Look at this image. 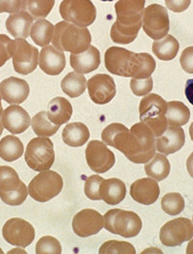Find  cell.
Masks as SVG:
<instances>
[{
  "label": "cell",
  "mask_w": 193,
  "mask_h": 254,
  "mask_svg": "<svg viewBox=\"0 0 193 254\" xmlns=\"http://www.w3.org/2000/svg\"><path fill=\"white\" fill-rule=\"evenodd\" d=\"M146 0H118L115 4L116 21L110 31L111 40L116 44L132 43L139 33Z\"/></svg>",
  "instance_id": "cell-1"
},
{
  "label": "cell",
  "mask_w": 193,
  "mask_h": 254,
  "mask_svg": "<svg viewBox=\"0 0 193 254\" xmlns=\"http://www.w3.org/2000/svg\"><path fill=\"white\" fill-rule=\"evenodd\" d=\"M156 135L144 123H136L129 129V138L123 154L133 164H146L156 154Z\"/></svg>",
  "instance_id": "cell-2"
},
{
  "label": "cell",
  "mask_w": 193,
  "mask_h": 254,
  "mask_svg": "<svg viewBox=\"0 0 193 254\" xmlns=\"http://www.w3.org/2000/svg\"><path fill=\"white\" fill-rule=\"evenodd\" d=\"M92 42L90 31L86 27H81L63 20L54 26L53 46L61 52L79 54L86 51Z\"/></svg>",
  "instance_id": "cell-3"
},
{
  "label": "cell",
  "mask_w": 193,
  "mask_h": 254,
  "mask_svg": "<svg viewBox=\"0 0 193 254\" xmlns=\"http://www.w3.org/2000/svg\"><path fill=\"white\" fill-rule=\"evenodd\" d=\"M167 103L157 94H147L139 105L141 122L150 127L156 137L161 135L168 127L166 120Z\"/></svg>",
  "instance_id": "cell-4"
},
{
  "label": "cell",
  "mask_w": 193,
  "mask_h": 254,
  "mask_svg": "<svg viewBox=\"0 0 193 254\" xmlns=\"http://www.w3.org/2000/svg\"><path fill=\"white\" fill-rule=\"evenodd\" d=\"M104 227L112 234L133 238L137 236L142 229V220L134 212L112 209L104 216Z\"/></svg>",
  "instance_id": "cell-5"
},
{
  "label": "cell",
  "mask_w": 193,
  "mask_h": 254,
  "mask_svg": "<svg viewBox=\"0 0 193 254\" xmlns=\"http://www.w3.org/2000/svg\"><path fill=\"white\" fill-rule=\"evenodd\" d=\"M138 54L123 48L111 47L106 52L105 65L109 73L124 77H134L139 69Z\"/></svg>",
  "instance_id": "cell-6"
},
{
  "label": "cell",
  "mask_w": 193,
  "mask_h": 254,
  "mask_svg": "<svg viewBox=\"0 0 193 254\" xmlns=\"http://www.w3.org/2000/svg\"><path fill=\"white\" fill-rule=\"evenodd\" d=\"M25 162L35 171L49 170L54 163L55 154L53 142L47 136H40L30 140L25 151Z\"/></svg>",
  "instance_id": "cell-7"
},
{
  "label": "cell",
  "mask_w": 193,
  "mask_h": 254,
  "mask_svg": "<svg viewBox=\"0 0 193 254\" xmlns=\"http://www.w3.org/2000/svg\"><path fill=\"white\" fill-rule=\"evenodd\" d=\"M63 189L61 175L53 170L41 171L28 185V194L38 202H48L57 196Z\"/></svg>",
  "instance_id": "cell-8"
},
{
  "label": "cell",
  "mask_w": 193,
  "mask_h": 254,
  "mask_svg": "<svg viewBox=\"0 0 193 254\" xmlns=\"http://www.w3.org/2000/svg\"><path fill=\"white\" fill-rule=\"evenodd\" d=\"M59 11L64 20L81 27L94 23L97 17L96 7L91 0H63Z\"/></svg>",
  "instance_id": "cell-9"
},
{
  "label": "cell",
  "mask_w": 193,
  "mask_h": 254,
  "mask_svg": "<svg viewBox=\"0 0 193 254\" xmlns=\"http://www.w3.org/2000/svg\"><path fill=\"white\" fill-rule=\"evenodd\" d=\"M142 27L144 32L154 40L166 36L170 28L166 8L158 4H152L146 7L142 17Z\"/></svg>",
  "instance_id": "cell-10"
},
{
  "label": "cell",
  "mask_w": 193,
  "mask_h": 254,
  "mask_svg": "<svg viewBox=\"0 0 193 254\" xmlns=\"http://www.w3.org/2000/svg\"><path fill=\"white\" fill-rule=\"evenodd\" d=\"M193 238V221L186 218H175L166 222L159 232V240L166 247H179Z\"/></svg>",
  "instance_id": "cell-11"
},
{
  "label": "cell",
  "mask_w": 193,
  "mask_h": 254,
  "mask_svg": "<svg viewBox=\"0 0 193 254\" xmlns=\"http://www.w3.org/2000/svg\"><path fill=\"white\" fill-rule=\"evenodd\" d=\"M2 235L10 245L26 248L35 239V229L31 223L22 218H11L4 224Z\"/></svg>",
  "instance_id": "cell-12"
},
{
  "label": "cell",
  "mask_w": 193,
  "mask_h": 254,
  "mask_svg": "<svg viewBox=\"0 0 193 254\" xmlns=\"http://www.w3.org/2000/svg\"><path fill=\"white\" fill-rule=\"evenodd\" d=\"M13 66L18 73L26 75L33 73L39 64V51L25 39H16Z\"/></svg>",
  "instance_id": "cell-13"
},
{
  "label": "cell",
  "mask_w": 193,
  "mask_h": 254,
  "mask_svg": "<svg viewBox=\"0 0 193 254\" xmlns=\"http://www.w3.org/2000/svg\"><path fill=\"white\" fill-rule=\"evenodd\" d=\"M88 166L97 173H106L115 164V155L105 142L92 140L88 143L85 151Z\"/></svg>",
  "instance_id": "cell-14"
},
{
  "label": "cell",
  "mask_w": 193,
  "mask_h": 254,
  "mask_svg": "<svg viewBox=\"0 0 193 254\" xmlns=\"http://www.w3.org/2000/svg\"><path fill=\"white\" fill-rule=\"evenodd\" d=\"M91 100L98 105H106L116 95V85L113 77L105 73H98L90 77L87 82Z\"/></svg>",
  "instance_id": "cell-15"
},
{
  "label": "cell",
  "mask_w": 193,
  "mask_h": 254,
  "mask_svg": "<svg viewBox=\"0 0 193 254\" xmlns=\"http://www.w3.org/2000/svg\"><path fill=\"white\" fill-rule=\"evenodd\" d=\"M104 228V217L93 209H84L72 218V229L81 238L98 234Z\"/></svg>",
  "instance_id": "cell-16"
},
{
  "label": "cell",
  "mask_w": 193,
  "mask_h": 254,
  "mask_svg": "<svg viewBox=\"0 0 193 254\" xmlns=\"http://www.w3.org/2000/svg\"><path fill=\"white\" fill-rule=\"evenodd\" d=\"M29 93L28 83L16 76L8 77L0 83V96L10 105L22 104L28 98Z\"/></svg>",
  "instance_id": "cell-17"
},
{
  "label": "cell",
  "mask_w": 193,
  "mask_h": 254,
  "mask_svg": "<svg viewBox=\"0 0 193 254\" xmlns=\"http://www.w3.org/2000/svg\"><path fill=\"white\" fill-rule=\"evenodd\" d=\"M2 124L11 133L18 134L29 127L31 119L25 109L18 105H13L3 111Z\"/></svg>",
  "instance_id": "cell-18"
},
{
  "label": "cell",
  "mask_w": 193,
  "mask_h": 254,
  "mask_svg": "<svg viewBox=\"0 0 193 254\" xmlns=\"http://www.w3.org/2000/svg\"><path fill=\"white\" fill-rule=\"evenodd\" d=\"M39 66L47 74L58 75L65 69L66 57L63 52L48 45L39 54Z\"/></svg>",
  "instance_id": "cell-19"
},
{
  "label": "cell",
  "mask_w": 193,
  "mask_h": 254,
  "mask_svg": "<svg viewBox=\"0 0 193 254\" xmlns=\"http://www.w3.org/2000/svg\"><path fill=\"white\" fill-rule=\"evenodd\" d=\"M186 142L185 131L181 127L169 126L164 132L156 137V148L163 155H171L181 150Z\"/></svg>",
  "instance_id": "cell-20"
},
{
  "label": "cell",
  "mask_w": 193,
  "mask_h": 254,
  "mask_svg": "<svg viewBox=\"0 0 193 254\" xmlns=\"http://www.w3.org/2000/svg\"><path fill=\"white\" fill-rule=\"evenodd\" d=\"M160 193L158 181L152 178H142L136 180L130 186V196L137 203L143 205H152Z\"/></svg>",
  "instance_id": "cell-21"
},
{
  "label": "cell",
  "mask_w": 193,
  "mask_h": 254,
  "mask_svg": "<svg viewBox=\"0 0 193 254\" xmlns=\"http://www.w3.org/2000/svg\"><path fill=\"white\" fill-rule=\"evenodd\" d=\"M70 62L74 72L81 74L91 73L100 67L101 54L96 47L90 45L87 50L82 53L71 54Z\"/></svg>",
  "instance_id": "cell-22"
},
{
  "label": "cell",
  "mask_w": 193,
  "mask_h": 254,
  "mask_svg": "<svg viewBox=\"0 0 193 254\" xmlns=\"http://www.w3.org/2000/svg\"><path fill=\"white\" fill-rule=\"evenodd\" d=\"M34 18L27 11H19L11 14L6 20L8 32L16 39H26L30 36V30Z\"/></svg>",
  "instance_id": "cell-23"
},
{
  "label": "cell",
  "mask_w": 193,
  "mask_h": 254,
  "mask_svg": "<svg viewBox=\"0 0 193 254\" xmlns=\"http://www.w3.org/2000/svg\"><path fill=\"white\" fill-rule=\"evenodd\" d=\"M129 138V129L123 124L113 123L103 130L102 139L106 145L112 146L124 153Z\"/></svg>",
  "instance_id": "cell-24"
},
{
  "label": "cell",
  "mask_w": 193,
  "mask_h": 254,
  "mask_svg": "<svg viewBox=\"0 0 193 254\" xmlns=\"http://www.w3.org/2000/svg\"><path fill=\"white\" fill-rule=\"evenodd\" d=\"M48 117L53 124L61 126L70 121L72 107L70 102L63 97H56L49 103Z\"/></svg>",
  "instance_id": "cell-25"
},
{
  "label": "cell",
  "mask_w": 193,
  "mask_h": 254,
  "mask_svg": "<svg viewBox=\"0 0 193 254\" xmlns=\"http://www.w3.org/2000/svg\"><path fill=\"white\" fill-rule=\"evenodd\" d=\"M100 191L102 200L109 205H117L125 199L127 189L122 180L111 178L103 182Z\"/></svg>",
  "instance_id": "cell-26"
},
{
  "label": "cell",
  "mask_w": 193,
  "mask_h": 254,
  "mask_svg": "<svg viewBox=\"0 0 193 254\" xmlns=\"http://www.w3.org/2000/svg\"><path fill=\"white\" fill-rule=\"evenodd\" d=\"M62 138L70 147H80L84 145L90 138V131L86 125L80 122H74L64 127Z\"/></svg>",
  "instance_id": "cell-27"
},
{
  "label": "cell",
  "mask_w": 193,
  "mask_h": 254,
  "mask_svg": "<svg viewBox=\"0 0 193 254\" xmlns=\"http://www.w3.org/2000/svg\"><path fill=\"white\" fill-rule=\"evenodd\" d=\"M170 169L171 166L169 161L161 153L155 154V156L145 164L146 174L158 182L166 179L170 173Z\"/></svg>",
  "instance_id": "cell-28"
},
{
  "label": "cell",
  "mask_w": 193,
  "mask_h": 254,
  "mask_svg": "<svg viewBox=\"0 0 193 254\" xmlns=\"http://www.w3.org/2000/svg\"><path fill=\"white\" fill-rule=\"evenodd\" d=\"M180 50V44L175 37L166 35L162 39L155 40L153 44V53L162 61L174 59Z\"/></svg>",
  "instance_id": "cell-29"
},
{
  "label": "cell",
  "mask_w": 193,
  "mask_h": 254,
  "mask_svg": "<svg viewBox=\"0 0 193 254\" xmlns=\"http://www.w3.org/2000/svg\"><path fill=\"white\" fill-rule=\"evenodd\" d=\"M24 147L20 139L14 135H6L0 140V158L12 163L23 155Z\"/></svg>",
  "instance_id": "cell-30"
},
{
  "label": "cell",
  "mask_w": 193,
  "mask_h": 254,
  "mask_svg": "<svg viewBox=\"0 0 193 254\" xmlns=\"http://www.w3.org/2000/svg\"><path fill=\"white\" fill-rule=\"evenodd\" d=\"M166 120L168 126L182 127L186 125L191 118V110L182 102L167 103Z\"/></svg>",
  "instance_id": "cell-31"
},
{
  "label": "cell",
  "mask_w": 193,
  "mask_h": 254,
  "mask_svg": "<svg viewBox=\"0 0 193 254\" xmlns=\"http://www.w3.org/2000/svg\"><path fill=\"white\" fill-rule=\"evenodd\" d=\"M54 26L49 20L45 18H39L33 22L30 37L33 42L39 47H46L53 41Z\"/></svg>",
  "instance_id": "cell-32"
},
{
  "label": "cell",
  "mask_w": 193,
  "mask_h": 254,
  "mask_svg": "<svg viewBox=\"0 0 193 254\" xmlns=\"http://www.w3.org/2000/svg\"><path fill=\"white\" fill-rule=\"evenodd\" d=\"M87 87V80L85 76L76 72L69 73L61 81L62 91L70 98H77L81 96Z\"/></svg>",
  "instance_id": "cell-33"
},
{
  "label": "cell",
  "mask_w": 193,
  "mask_h": 254,
  "mask_svg": "<svg viewBox=\"0 0 193 254\" xmlns=\"http://www.w3.org/2000/svg\"><path fill=\"white\" fill-rule=\"evenodd\" d=\"M23 182L20 181L17 171L10 166H0V195L18 190Z\"/></svg>",
  "instance_id": "cell-34"
},
{
  "label": "cell",
  "mask_w": 193,
  "mask_h": 254,
  "mask_svg": "<svg viewBox=\"0 0 193 254\" xmlns=\"http://www.w3.org/2000/svg\"><path fill=\"white\" fill-rule=\"evenodd\" d=\"M31 126L38 136H52L59 129L58 125L53 124L48 117L47 111H40L31 120Z\"/></svg>",
  "instance_id": "cell-35"
},
{
  "label": "cell",
  "mask_w": 193,
  "mask_h": 254,
  "mask_svg": "<svg viewBox=\"0 0 193 254\" xmlns=\"http://www.w3.org/2000/svg\"><path fill=\"white\" fill-rule=\"evenodd\" d=\"M55 0H24L23 11L34 18H45L52 12Z\"/></svg>",
  "instance_id": "cell-36"
},
{
  "label": "cell",
  "mask_w": 193,
  "mask_h": 254,
  "mask_svg": "<svg viewBox=\"0 0 193 254\" xmlns=\"http://www.w3.org/2000/svg\"><path fill=\"white\" fill-rule=\"evenodd\" d=\"M161 208L169 216H177L185 209V199L178 192L165 194L161 199Z\"/></svg>",
  "instance_id": "cell-37"
},
{
  "label": "cell",
  "mask_w": 193,
  "mask_h": 254,
  "mask_svg": "<svg viewBox=\"0 0 193 254\" xmlns=\"http://www.w3.org/2000/svg\"><path fill=\"white\" fill-rule=\"evenodd\" d=\"M100 254H135V249L128 242L108 241L100 248Z\"/></svg>",
  "instance_id": "cell-38"
},
{
  "label": "cell",
  "mask_w": 193,
  "mask_h": 254,
  "mask_svg": "<svg viewBox=\"0 0 193 254\" xmlns=\"http://www.w3.org/2000/svg\"><path fill=\"white\" fill-rule=\"evenodd\" d=\"M35 252L38 254H60L62 248L59 241L54 237L45 236L38 241Z\"/></svg>",
  "instance_id": "cell-39"
},
{
  "label": "cell",
  "mask_w": 193,
  "mask_h": 254,
  "mask_svg": "<svg viewBox=\"0 0 193 254\" xmlns=\"http://www.w3.org/2000/svg\"><path fill=\"white\" fill-rule=\"evenodd\" d=\"M139 57V69L134 77L132 78H147L152 75L156 70V61L153 56L149 54H138Z\"/></svg>",
  "instance_id": "cell-40"
},
{
  "label": "cell",
  "mask_w": 193,
  "mask_h": 254,
  "mask_svg": "<svg viewBox=\"0 0 193 254\" xmlns=\"http://www.w3.org/2000/svg\"><path fill=\"white\" fill-rule=\"evenodd\" d=\"M105 179L99 175H92L84 184V192L89 199L102 200L101 186Z\"/></svg>",
  "instance_id": "cell-41"
},
{
  "label": "cell",
  "mask_w": 193,
  "mask_h": 254,
  "mask_svg": "<svg viewBox=\"0 0 193 254\" xmlns=\"http://www.w3.org/2000/svg\"><path fill=\"white\" fill-rule=\"evenodd\" d=\"M15 40H11L7 35L0 34V68L12 58L15 52Z\"/></svg>",
  "instance_id": "cell-42"
},
{
  "label": "cell",
  "mask_w": 193,
  "mask_h": 254,
  "mask_svg": "<svg viewBox=\"0 0 193 254\" xmlns=\"http://www.w3.org/2000/svg\"><path fill=\"white\" fill-rule=\"evenodd\" d=\"M27 195H28V189L23 183L18 190L7 194L0 195V198L7 205L19 206L25 201Z\"/></svg>",
  "instance_id": "cell-43"
},
{
  "label": "cell",
  "mask_w": 193,
  "mask_h": 254,
  "mask_svg": "<svg viewBox=\"0 0 193 254\" xmlns=\"http://www.w3.org/2000/svg\"><path fill=\"white\" fill-rule=\"evenodd\" d=\"M154 87V81L153 78L147 77V78H131L130 80V89L135 96L142 97L147 94H149L153 90Z\"/></svg>",
  "instance_id": "cell-44"
},
{
  "label": "cell",
  "mask_w": 193,
  "mask_h": 254,
  "mask_svg": "<svg viewBox=\"0 0 193 254\" xmlns=\"http://www.w3.org/2000/svg\"><path fill=\"white\" fill-rule=\"evenodd\" d=\"M24 7V0H0V14L9 13L14 14L22 11Z\"/></svg>",
  "instance_id": "cell-45"
},
{
  "label": "cell",
  "mask_w": 193,
  "mask_h": 254,
  "mask_svg": "<svg viewBox=\"0 0 193 254\" xmlns=\"http://www.w3.org/2000/svg\"><path fill=\"white\" fill-rule=\"evenodd\" d=\"M181 66L185 72L193 73V47L184 50L180 58Z\"/></svg>",
  "instance_id": "cell-46"
},
{
  "label": "cell",
  "mask_w": 193,
  "mask_h": 254,
  "mask_svg": "<svg viewBox=\"0 0 193 254\" xmlns=\"http://www.w3.org/2000/svg\"><path fill=\"white\" fill-rule=\"evenodd\" d=\"M192 0H165L167 9L174 13H182L188 10Z\"/></svg>",
  "instance_id": "cell-47"
},
{
  "label": "cell",
  "mask_w": 193,
  "mask_h": 254,
  "mask_svg": "<svg viewBox=\"0 0 193 254\" xmlns=\"http://www.w3.org/2000/svg\"><path fill=\"white\" fill-rule=\"evenodd\" d=\"M185 94L188 99V101L193 106V78L189 79L186 83V88H185Z\"/></svg>",
  "instance_id": "cell-48"
},
{
  "label": "cell",
  "mask_w": 193,
  "mask_h": 254,
  "mask_svg": "<svg viewBox=\"0 0 193 254\" xmlns=\"http://www.w3.org/2000/svg\"><path fill=\"white\" fill-rule=\"evenodd\" d=\"M187 169H188L190 175L192 176V178H193V152L190 155V157L188 158Z\"/></svg>",
  "instance_id": "cell-49"
},
{
  "label": "cell",
  "mask_w": 193,
  "mask_h": 254,
  "mask_svg": "<svg viewBox=\"0 0 193 254\" xmlns=\"http://www.w3.org/2000/svg\"><path fill=\"white\" fill-rule=\"evenodd\" d=\"M187 254H193V239L190 240V243L187 247Z\"/></svg>",
  "instance_id": "cell-50"
},
{
  "label": "cell",
  "mask_w": 193,
  "mask_h": 254,
  "mask_svg": "<svg viewBox=\"0 0 193 254\" xmlns=\"http://www.w3.org/2000/svg\"><path fill=\"white\" fill-rule=\"evenodd\" d=\"M190 135H191V138L193 141V124L191 125V127H190Z\"/></svg>",
  "instance_id": "cell-51"
},
{
  "label": "cell",
  "mask_w": 193,
  "mask_h": 254,
  "mask_svg": "<svg viewBox=\"0 0 193 254\" xmlns=\"http://www.w3.org/2000/svg\"><path fill=\"white\" fill-rule=\"evenodd\" d=\"M3 128H4V126H3V124H2V118L0 119V135L2 134V132H3Z\"/></svg>",
  "instance_id": "cell-52"
},
{
  "label": "cell",
  "mask_w": 193,
  "mask_h": 254,
  "mask_svg": "<svg viewBox=\"0 0 193 254\" xmlns=\"http://www.w3.org/2000/svg\"><path fill=\"white\" fill-rule=\"evenodd\" d=\"M1 96H0V119L2 118V114H3V109H2V104H1Z\"/></svg>",
  "instance_id": "cell-53"
},
{
  "label": "cell",
  "mask_w": 193,
  "mask_h": 254,
  "mask_svg": "<svg viewBox=\"0 0 193 254\" xmlns=\"http://www.w3.org/2000/svg\"><path fill=\"white\" fill-rule=\"evenodd\" d=\"M101 1H105V2H111V1H114V0H101Z\"/></svg>",
  "instance_id": "cell-54"
},
{
  "label": "cell",
  "mask_w": 193,
  "mask_h": 254,
  "mask_svg": "<svg viewBox=\"0 0 193 254\" xmlns=\"http://www.w3.org/2000/svg\"><path fill=\"white\" fill-rule=\"evenodd\" d=\"M0 254H3V252H2V251H1V250H0Z\"/></svg>",
  "instance_id": "cell-55"
},
{
  "label": "cell",
  "mask_w": 193,
  "mask_h": 254,
  "mask_svg": "<svg viewBox=\"0 0 193 254\" xmlns=\"http://www.w3.org/2000/svg\"></svg>",
  "instance_id": "cell-56"
}]
</instances>
